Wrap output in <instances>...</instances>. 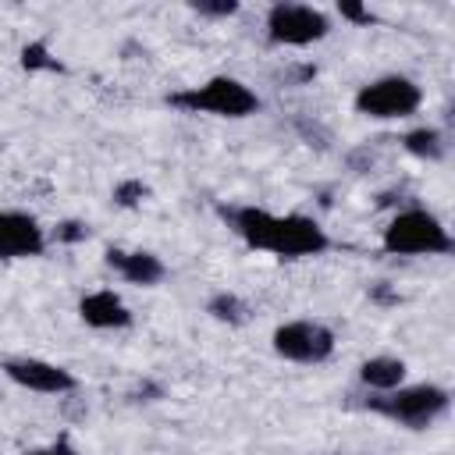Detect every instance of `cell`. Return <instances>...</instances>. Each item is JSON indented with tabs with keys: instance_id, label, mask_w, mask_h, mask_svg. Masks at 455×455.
<instances>
[{
	"instance_id": "cell-1",
	"label": "cell",
	"mask_w": 455,
	"mask_h": 455,
	"mask_svg": "<svg viewBox=\"0 0 455 455\" xmlns=\"http://www.w3.org/2000/svg\"><path fill=\"white\" fill-rule=\"evenodd\" d=\"M217 213L249 249L281 259H306L331 249L327 231L306 213H270L263 206H217Z\"/></svg>"
},
{
	"instance_id": "cell-2",
	"label": "cell",
	"mask_w": 455,
	"mask_h": 455,
	"mask_svg": "<svg viewBox=\"0 0 455 455\" xmlns=\"http://www.w3.org/2000/svg\"><path fill=\"white\" fill-rule=\"evenodd\" d=\"M164 103L181 110V114H210V117H231V121L249 117V114L259 110V96L231 75H213L199 85L167 92Z\"/></svg>"
},
{
	"instance_id": "cell-3",
	"label": "cell",
	"mask_w": 455,
	"mask_h": 455,
	"mask_svg": "<svg viewBox=\"0 0 455 455\" xmlns=\"http://www.w3.org/2000/svg\"><path fill=\"white\" fill-rule=\"evenodd\" d=\"M448 405H451V395L441 384H409V387L402 384L395 391H373L363 402V409H370L405 430H427L434 419H441L448 412Z\"/></svg>"
},
{
	"instance_id": "cell-4",
	"label": "cell",
	"mask_w": 455,
	"mask_h": 455,
	"mask_svg": "<svg viewBox=\"0 0 455 455\" xmlns=\"http://www.w3.org/2000/svg\"><path fill=\"white\" fill-rule=\"evenodd\" d=\"M380 245L391 256H448L455 249L448 228L430 210H423V206L398 210L387 220Z\"/></svg>"
},
{
	"instance_id": "cell-5",
	"label": "cell",
	"mask_w": 455,
	"mask_h": 455,
	"mask_svg": "<svg viewBox=\"0 0 455 455\" xmlns=\"http://www.w3.org/2000/svg\"><path fill=\"white\" fill-rule=\"evenodd\" d=\"M419 103H423V89L409 75H380V78L359 85V92H355V110L363 117H377V121H402V117L416 114Z\"/></svg>"
},
{
	"instance_id": "cell-6",
	"label": "cell",
	"mask_w": 455,
	"mask_h": 455,
	"mask_svg": "<svg viewBox=\"0 0 455 455\" xmlns=\"http://www.w3.org/2000/svg\"><path fill=\"white\" fill-rule=\"evenodd\" d=\"M331 32V18L309 4H270L267 43L270 46H313Z\"/></svg>"
},
{
	"instance_id": "cell-7",
	"label": "cell",
	"mask_w": 455,
	"mask_h": 455,
	"mask_svg": "<svg viewBox=\"0 0 455 455\" xmlns=\"http://www.w3.org/2000/svg\"><path fill=\"white\" fill-rule=\"evenodd\" d=\"M270 345L281 359L313 366V363H327L334 355V331L320 320H288V323L274 327Z\"/></svg>"
},
{
	"instance_id": "cell-8",
	"label": "cell",
	"mask_w": 455,
	"mask_h": 455,
	"mask_svg": "<svg viewBox=\"0 0 455 455\" xmlns=\"http://www.w3.org/2000/svg\"><path fill=\"white\" fill-rule=\"evenodd\" d=\"M4 377L14 380L25 391H39V395H68L78 387V377L50 359H36V355H18V359H4L0 363Z\"/></svg>"
},
{
	"instance_id": "cell-9",
	"label": "cell",
	"mask_w": 455,
	"mask_h": 455,
	"mask_svg": "<svg viewBox=\"0 0 455 455\" xmlns=\"http://www.w3.org/2000/svg\"><path fill=\"white\" fill-rule=\"evenodd\" d=\"M46 252V231L25 210H0V259H36Z\"/></svg>"
},
{
	"instance_id": "cell-10",
	"label": "cell",
	"mask_w": 455,
	"mask_h": 455,
	"mask_svg": "<svg viewBox=\"0 0 455 455\" xmlns=\"http://www.w3.org/2000/svg\"><path fill=\"white\" fill-rule=\"evenodd\" d=\"M103 263L128 284H139V288H153L167 277V267L156 252H146V249H117L110 245L103 252Z\"/></svg>"
},
{
	"instance_id": "cell-11",
	"label": "cell",
	"mask_w": 455,
	"mask_h": 455,
	"mask_svg": "<svg viewBox=\"0 0 455 455\" xmlns=\"http://www.w3.org/2000/svg\"><path fill=\"white\" fill-rule=\"evenodd\" d=\"M78 316L85 327L92 331H124L132 327V309L124 306V299L110 288H100V291H89L78 299Z\"/></svg>"
},
{
	"instance_id": "cell-12",
	"label": "cell",
	"mask_w": 455,
	"mask_h": 455,
	"mask_svg": "<svg viewBox=\"0 0 455 455\" xmlns=\"http://www.w3.org/2000/svg\"><path fill=\"white\" fill-rule=\"evenodd\" d=\"M405 370L409 366L398 355H373V359H363L359 363V380L370 391H395V387H402Z\"/></svg>"
},
{
	"instance_id": "cell-13",
	"label": "cell",
	"mask_w": 455,
	"mask_h": 455,
	"mask_svg": "<svg viewBox=\"0 0 455 455\" xmlns=\"http://www.w3.org/2000/svg\"><path fill=\"white\" fill-rule=\"evenodd\" d=\"M398 142H402V149H405L409 156L427 160V164H437V160H444V153H448V139H444V132H441V128H434V124L409 128Z\"/></svg>"
},
{
	"instance_id": "cell-14",
	"label": "cell",
	"mask_w": 455,
	"mask_h": 455,
	"mask_svg": "<svg viewBox=\"0 0 455 455\" xmlns=\"http://www.w3.org/2000/svg\"><path fill=\"white\" fill-rule=\"evenodd\" d=\"M206 313H210L217 323L242 327V323H249L252 306H249L242 295H235V291H213V295L206 299Z\"/></svg>"
},
{
	"instance_id": "cell-15",
	"label": "cell",
	"mask_w": 455,
	"mask_h": 455,
	"mask_svg": "<svg viewBox=\"0 0 455 455\" xmlns=\"http://www.w3.org/2000/svg\"><path fill=\"white\" fill-rule=\"evenodd\" d=\"M21 68L25 71H64V64L50 53V46L43 39H32L21 46Z\"/></svg>"
},
{
	"instance_id": "cell-16",
	"label": "cell",
	"mask_w": 455,
	"mask_h": 455,
	"mask_svg": "<svg viewBox=\"0 0 455 455\" xmlns=\"http://www.w3.org/2000/svg\"><path fill=\"white\" fill-rule=\"evenodd\" d=\"M146 196H149V185H146L142 178H124V181H117L114 192H110L114 206H121V210H135V206H142Z\"/></svg>"
},
{
	"instance_id": "cell-17",
	"label": "cell",
	"mask_w": 455,
	"mask_h": 455,
	"mask_svg": "<svg viewBox=\"0 0 455 455\" xmlns=\"http://www.w3.org/2000/svg\"><path fill=\"white\" fill-rule=\"evenodd\" d=\"M192 11L199 18H231L238 11V0H196Z\"/></svg>"
},
{
	"instance_id": "cell-18",
	"label": "cell",
	"mask_w": 455,
	"mask_h": 455,
	"mask_svg": "<svg viewBox=\"0 0 455 455\" xmlns=\"http://www.w3.org/2000/svg\"><path fill=\"white\" fill-rule=\"evenodd\" d=\"M53 238L64 242V245H78V242L89 238V224H85V220H60V224L53 228Z\"/></svg>"
},
{
	"instance_id": "cell-19",
	"label": "cell",
	"mask_w": 455,
	"mask_h": 455,
	"mask_svg": "<svg viewBox=\"0 0 455 455\" xmlns=\"http://www.w3.org/2000/svg\"><path fill=\"white\" fill-rule=\"evenodd\" d=\"M284 85H306L316 78V64H288L281 75H277Z\"/></svg>"
},
{
	"instance_id": "cell-20",
	"label": "cell",
	"mask_w": 455,
	"mask_h": 455,
	"mask_svg": "<svg viewBox=\"0 0 455 455\" xmlns=\"http://www.w3.org/2000/svg\"><path fill=\"white\" fill-rule=\"evenodd\" d=\"M338 14L345 18V21H352V25H373L377 21V14L370 11V7H363V4H338Z\"/></svg>"
},
{
	"instance_id": "cell-21",
	"label": "cell",
	"mask_w": 455,
	"mask_h": 455,
	"mask_svg": "<svg viewBox=\"0 0 455 455\" xmlns=\"http://www.w3.org/2000/svg\"><path fill=\"white\" fill-rule=\"evenodd\" d=\"M370 302H377V306H398V295L391 291L387 281H373L370 284Z\"/></svg>"
},
{
	"instance_id": "cell-22",
	"label": "cell",
	"mask_w": 455,
	"mask_h": 455,
	"mask_svg": "<svg viewBox=\"0 0 455 455\" xmlns=\"http://www.w3.org/2000/svg\"><path fill=\"white\" fill-rule=\"evenodd\" d=\"M25 455H78V451H75V444H71L68 437H57L53 444H46V448H32V451H25Z\"/></svg>"
}]
</instances>
